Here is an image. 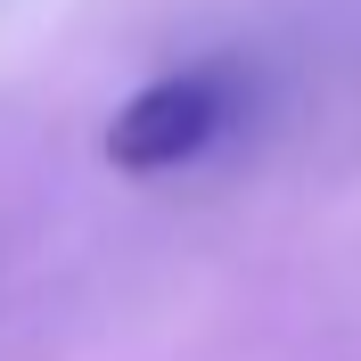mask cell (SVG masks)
<instances>
[{
  "label": "cell",
  "instance_id": "1",
  "mask_svg": "<svg viewBox=\"0 0 361 361\" xmlns=\"http://www.w3.org/2000/svg\"><path fill=\"white\" fill-rule=\"evenodd\" d=\"M238 66H173L157 82H140L107 123V157L123 173H173V164L205 157L214 140L238 123Z\"/></svg>",
  "mask_w": 361,
  "mask_h": 361
}]
</instances>
